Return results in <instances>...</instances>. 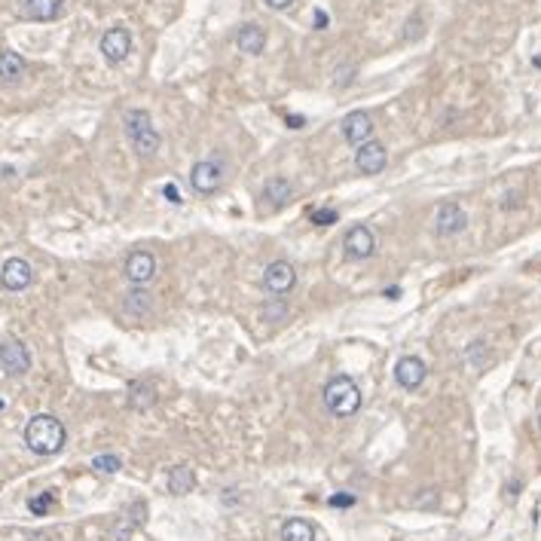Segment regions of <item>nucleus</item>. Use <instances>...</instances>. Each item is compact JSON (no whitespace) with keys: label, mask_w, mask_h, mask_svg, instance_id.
I'll list each match as a JSON object with an SVG mask.
<instances>
[{"label":"nucleus","mask_w":541,"mask_h":541,"mask_svg":"<svg viewBox=\"0 0 541 541\" xmlns=\"http://www.w3.org/2000/svg\"><path fill=\"white\" fill-rule=\"evenodd\" d=\"M287 125H291V129H300V125H303V116H291V120H287Z\"/></svg>","instance_id":"nucleus-31"},{"label":"nucleus","mask_w":541,"mask_h":541,"mask_svg":"<svg viewBox=\"0 0 541 541\" xmlns=\"http://www.w3.org/2000/svg\"><path fill=\"white\" fill-rule=\"evenodd\" d=\"M324 407L330 416L337 419H349L361 410V389L352 376H333L324 385Z\"/></svg>","instance_id":"nucleus-2"},{"label":"nucleus","mask_w":541,"mask_h":541,"mask_svg":"<svg viewBox=\"0 0 541 541\" xmlns=\"http://www.w3.org/2000/svg\"><path fill=\"white\" fill-rule=\"evenodd\" d=\"M297 285V269H294L287 260H276L266 266L263 272V287L272 294V297H285L291 287Z\"/></svg>","instance_id":"nucleus-5"},{"label":"nucleus","mask_w":541,"mask_h":541,"mask_svg":"<svg viewBox=\"0 0 541 541\" xmlns=\"http://www.w3.org/2000/svg\"><path fill=\"white\" fill-rule=\"evenodd\" d=\"M125 135H129V144L135 147L138 157L150 159V157H157V153H159L162 138H159V132L153 129V120H150L147 110L135 107V110L125 114Z\"/></svg>","instance_id":"nucleus-3"},{"label":"nucleus","mask_w":541,"mask_h":541,"mask_svg":"<svg viewBox=\"0 0 541 541\" xmlns=\"http://www.w3.org/2000/svg\"><path fill=\"white\" fill-rule=\"evenodd\" d=\"M193 486H196V474H193L190 465H175L168 471V493L172 495H187Z\"/></svg>","instance_id":"nucleus-20"},{"label":"nucleus","mask_w":541,"mask_h":541,"mask_svg":"<svg viewBox=\"0 0 541 541\" xmlns=\"http://www.w3.org/2000/svg\"><path fill=\"white\" fill-rule=\"evenodd\" d=\"M190 184H193V190L205 193V196L214 193V190H220V184H224V168H220V162H214V159L196 162L193 172H190Z\"/></svg>","instance_id":"nucleus-8"},{"label":"nucleus","mask_w":541,"mask_h":541,"mask_svg":"<svg viewBox=\"0 0 541 541\" xmlns=\"http://www.w3.org/2000/svg\"><path fill=\"white\" fill-rule=\"evenodd\" d=\"M343 248H346V254H349L352 260H367V257H373V251H376L373 229L364 227V224L352 227L349 233H346V239H343Z\"/></svg>","instance_id":"nucleus-9"},{"label":"nucleus","mask_w":541,"mask_h":541,"mask_svg":"<svg viewBox=\"0 0 541 541\" xmlns=\"http://www.w3.org/2000/svg\"><path fill=\"white\" fill-rule=\"evenodd\" d=\"M64 441H68V432H64L62 419L49 416V413H40L25 425V443L28 450L37 456H55L62 453Z\"/></svg>","instance_id":"nucleus-1"},{"label":"nucleus","mask_w":541,"mask_h":541,"mask_svg":"<svg viewBox=\"0 0 541 541\" xmlns=\"http://www.w3.org/2000/svg\"><path fill=\"white\" fill-rule=\"evenodd\" d=\"M281 541H315V526L303 517H291L281 526Z\"/></svg>","instance_id":"nucleus-21"},{"label":"nucleus","mask_w":541,"mask_h":541,"mask_svg":"<svg viewBox=\"0 0 541 541\" xmlns=\"http://www.w3.org/2000/svg\"><path fill=\"white\" fill-rule=\"evenodd\" d=\"M21 12L34 21H53L62 12V0H21Z\"/></svg>","instance_id":"nucleus-19"},{"label":"nucleus","mask_w":541,"mask_h":541,"mask_svg":"<svg viewBox=\"0 0 541 541\" xmlns=\"http://www.w3.org/2000/svg\"><path fill=\"white\" fill-rule=\"evenodd\" d=\"M144 523H147V502H135V505L125 511V517L120 520V526L114 529V538L116 541H129L132 532L141 529Z\"/></svg>","instance_id":"nucleus-15"},{"label":"nucleus","mask_w":541,"mask_h":541,"mask_svg":"<svg viewBox=\"0 0 541 541\" xmlns=\"http://www.w3.org/2000/svg\"><path fill=\"white\" fill-rule=\"evenodd\" d=\"M236 46H239L242 53H248V55H260L263 49H266V34H263V28H257V25H242L239 34H236Z\"/></svg>","instance_id":"nucleus-18"},{"label":"nucleus","mask_w":541,"mask_h":541,"mask_svg":"<svg viewBox=\"0 0 541 541\" xmlns=\"http://www.w3.org/2000/svg\"><path fill=\"white\" fill-rule=\"evenodd\" d=\"M309 218H312L315 227H330V224H337V220H339V214L330 211V209H315L312 214H309Z\"/></svg>","instance_id":"nucleus-26"},{"label":"nucleus","mask_w":541,"mask_h":541,"mask_svg":"<svg viewBox=\"0 0 541 541\" xmlns=\"http://www.w3.org/2000/svg\"><path fill=\"white\" fill-rule=\"evenodd\" d=\"M25 58H21L19 53H10V49H3L0 53V83H6V86H16L21 77H25Z\"/></svg>","instance_id":"nucleus-16"},{"label":"nucleus","mask_w":541,"mask_h":541,"mask_svg":"<svg viewBox=\"0 0 541 541\" xmlns=\"http://www.w3.org/2000/svg\"><path fill=\"white\" fill-rule=\"evenodd\" d=\"M291 3H294V0H266V6H269V10H287Z\"/></svg>","instance_id":"nucleus-30"},{"label":"nucleus","mask_w":541,"mask_h":541,"mask_svg":"<svg viewBox=\"0 0 541 541\" xmlns=\"http://www.w3.org/2000/svg\"><path fill=\"white\" fill-rule=\"evenodd\" d=\"M125 309H129V312H138V315L150 312V297H147V291H141V287L129 291V297H125Z\"/></svg>","instance_id":"nucleus-23"},{"label":"nucleus","mask_w":541,"mask_h":541,"mask_svg":"<svg viewBox=\"0 0 541 541\" xmlns=\"http://www.w3.org/2000/svg\"><path fill=\"white\" fill-rule=\"evenodd\" d=\"M153 404H157V391H153V385L135 382L129 389V407L132 410H150Z\"/></svg>","instance_id":"nucleus-22"},{"label":"nucleus","mask_w":541,"mask_h":541,"mask_svg":"<svg viewBox=\"0 0 541 541\" xmlns=\"http://www.w3.org/2000/svg\"><path fill=\"white\" fill-rule=\"evenodd\" d=\"M120 468H123V459L114 456V453L95 456V459H92V471H98V474H116Z\"/></svg>","instance_id":"nucleus-24"},{"label":"nucleus","mask_w":541,"mask_h":541,"mask_svg":"<svg viewBox=\"0 0 541 541\" xmlns=\"http://www.w3.org/2000/svg\"><path fill=\"white\" fill-rule=\"evenodd\" d=\"M0 367L6 376H21L31 370V352L19 339H3L0 343Z\"/></svg>","instance_id":"nucleus-4"},{"label":"nucleus","mask_w":541,"mask_h":541,"mask_svg":"<svg viewBox=\"0 0 541 541\" xmlns=\"http://www.w3.org/2000/svg\"><path fill=\"white\" fill-rule=\"evenodd\" d=\"M153 276H157V257L150 251H132L125 260V278L132 285H147Z\"/></svg>","instance_id":"nucleus-11"},{"label":"nucleus","mask_w":541,"mask_h":541,"mask_svg":"<svg viewBox=\"0 0 541 541\" xmlns=\"http://www.w3.org/2000/svg\"><path fill=\"white\" fill-rule=\"evenodd\" d=\"M162 193H166V199H168V202H181V193H177V187H175V184H168V187L166 190H162Z\"/></svg>","instance_id":"nucleus-28"},{"label":"nucleus","mask_w":541,"mask_h":541,"mask_svg":"<svg viewBox=\"0 0 541 541\" xmlns=\"http://www.w3.org/2000/svg\"><path fill=\"white\" fill-rule=\"evenodd\" d=\"M385 294H389V300H398V297H401V291H398V287H389Z\"/></svg>","instance_id":"nucleus-32"},{"label":"nucleus","mask_w":541,"mask_h":541,"mask_svg":"<svg viewBox=\"0 0 541 541\" xmlns=\"http://www.w3.org/2000/svg\"><path fill=\"white\" fill-rule=\"evenodd\" d=\"M31 281H34V269H31V263L21 260V257H10V260L3 263V269H0V287H3V291L19 294V291H25Z\"/></svg>","instance_id":"nucleus-6"},{"label":"nucleus","mask_w":541,"mask_h":541,"mask_svg":"<svg viewBox=\"0 0 541 541\" xmlns=\"http://www.w3.org/2000/svg\"><path fill=\"white\" fill-rule=\"evenodd\" d=\"M315 28H318V31L328 28V12H324V10H315Z\"/></svg>","instance_id":"nucleus-29"},{"label":"nucleus","mask_w":541,"mask_h":541,"mask_svg":"<svg viewBox=\"0 0 541 541\" xmlns=\"http://www.w3.org/2000/svg\"><path fill=\"white\" fill-rule=\"evenodd\" d=\"M370 135H373V123H370V116L364 110H355V114H349L343 120V138L349 141V144L361 147L364 141H370Z\"/></svg>","instance_id":"nucleus-14"},{"label":"nucleus","mask_w":541,"mask_h":541,"mask_svg":"<svg viewBox=\"0 0 541 541\" xmlns=\"http://www.w3.org/2000/svg\"><path fill=\"white\" fill-rule=\"evenodd\" d=\"M330 505H333V508H352V505H355V495H346V493L330 495Z\"/></svg>","instance_id":"nucleus-27"},{"label":"nucleus","mask_w":541,"mask_h":541,"mask_svg":"<svg viewBox=\"0 0 541 541\" xmlns=\"http://www.w3.org/2000/svg\"><path fill=\"white\" fill-rule=\"evenodd\" d=\"M425 376H428V367H425V361L416 358V355H407V358L398 361V367H395V380L401 389H419L422 382H425Z\"/></svg>","instance_id":"nucleus-12"},{"label":"nucleus","mask_w":541,"mask_h":541,"mask_svg":"<svg viewBox=\"0 0 541 541\" xmlns=\"http://www.w3.org/2000/svg\"><path fill=\"white\" fill-rule=\"evenodd\" d=\"M291 196H294V187L285 181V177H272V181H266V187H263V202H266V209H281V205H287L291 202Z\"/></svg>","instance_id":"nucleus-17"},{"label":"nucleus","mask_w":541,"mask_h":541,"mask_svg":"<svg viewBox=\"0 0 541 541\" xmlns=\"http://www.w3.org/2000/svg\"><path fill=\"white\" fill-rule=\"evenodd\" d=\"M385 162H389V150H385V144H380V141H364L355 150V168L361 175H380L385 168Z\"/></svg>","instance_id":"nucleus-7"},{"label":"nucleus","mask_w":541,"mask_h":541,"mask_svg":"<svg viewBox=\"0 0 541 541\" xmlns=\"http://www.w3.org/2000/svg\"><path fill=\"white\" fill-rule=\"evenodd\" d=\"M55 505V493H40V495H31L28 499V508H31V514H49V508Z\"/></svg>","instance_id":"nucleus-25"},{"label":"nucleus","mask_w":541,"mask_h":541,"mask_svg":"<svg viewBox=\"0 0 541 541\" xmlns=\"http://www.w3.org/2000/svg\"><path fill=\"white\" fill-rule=\"evenodd\" d=\"M465 227H468V218H465V211L456 202H447L437 209V218H434L437 236H459Z\"/></svg>","instance_id":"nucleus-13"},{"label":"nucleus","mask_w":541,"mask_h":541,"mask_svg":"<svg viewBox=\"0 0 541 541\" xmlns=\"http://www.w3.org/2000/svg\"><path fill=\"white\" fill-rule=\"evenodd\" d=\"M0 407H3V404H0Z\"/></svg>","instance_id":"nucleus-33"},{"label":"nucleus","mask_w":541,"mask_h":541,"mask_svg":"<svg viewBox=\"0 0 541 541\" xmlns=\"http://www.w3.org/2000/svg\"><path fill=\"white\" fill-rule=\"evenodd\" d=\"M132 53V34L125 31V28H110V31H105V37H101V55L107 58L110 64H120L125 55Z\"/></svg>","instance_id":"nucleus-10"}]
</instances>
